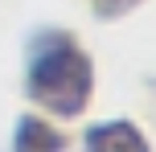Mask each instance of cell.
<instances>
[{
	"label": "cell",
	"instance_id": "6da1fadb",
	"mask_svg": "<svg viewBox=\"0 0 156 152\" xmlns=\"http://www.w3.org/2000/svg\"><path fill=\"white\" fill-rule=\"evenodd\" d=\"M25 95L58 119H78L94 95V66L70 33H37L25 66Z\"/></svg>",
	"mask_w": 156,
	"mask_h": 152
},
{
	"label": "cell",
	"instance_id": "7a4b0ae2",
	"mask_svg": "<svg viewBox=\"0 0 156 152\" xmlns=\"http://www.w3.org/2000/svg\"><path fill=\"white\" fill-rule=\"evenodd\" d=\"M86 152H152L144 132L127 119H111V123H94L86 128V140H82Z\"/></svg>",
	"mask_w": 156,
	"mask_h": 152
},
{
	"label": "cell",
	"instance_id": "3957f363",
	"mask_svg": "<svg viewBox=\"0 0 156 152\" xmlns=\"http://www.w3.org/2000/svg\"><path fill=\"white\" fill-rule=\"evenodd\" d=\"M12 152H66V136L37 115H21L12 132Z\"/></svg>",
	"mask_w": 156,
	"mask_h": 152
},
{
	"label": "cell",
	"instance_id": "277c9868",
	"mask_svg": "<svg viewBox=\"0 0 156 152\" xmlns=\"http://www.w3.org/2000/svg\"><path fill=\"white\" fill-rule=\"evenodd\" d=\"M94 4V12L103 16V21H115V16H123V12H132L140 0H90Z\"/></svg>",
	"mask_w": 156,
	"mask_h": 152
}]
</instances>
